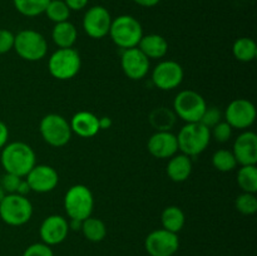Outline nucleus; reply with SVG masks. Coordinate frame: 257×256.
Returning a JSON list of instances; mask_svg holds the SVG:
<instances>
[{"label":"nucleus","instance_id":"393cba45","mask_svg":"<svg viewBox=\"0 0 257 256\" xmlns=\"http://www.w3.org/2000/svg\"><path fill=\"white\" fill-rule=\"evenodd\" d=\"M232 53L240 62H252L257 55V45L251 38H240L232 45Z\"/></svg>","mask_w":257,"mask_h":256},{"label":"nucleus","instance_id":"e433bc0d","mask_svg":"<svg viewBox=\"0 0 257 256\" xmlns=\"http://www.w3.org/2000/svg\"><path fill=\"white\" fill-rule=\"evenodd\" d=\"M89 0H64V3L67 4V7L69 8V10H74V12H79L83 10L88 5Z\"/></svg>","mask_w":257,"mask_h":256},{"label":"nucleus","instance_id":"72a5a7b5","mask_svg":"<svg viewBox=\"0 0 257 256\" xmlns=\"http://www.w3.org/2000/svg\"><path fill=\"white\" fill-rule=\"evenodd\" d=\"M23 177H19L17 175H13V173L5 172V175L3 176L2 180H0V186L3 187V190L5 191V193H17L18 187H19V183L22 181Z\"/></svg>","mask_w":257,"mask_h":256},{"label":"nucleus","instance_id":"bb28decb","mask_svg":"<svg viewBox=\"0 0 257 256\" xmlns=\"http://www.w3.org/2000/svg\"><path fill=\"white\" fill-rule=\"evenodd\" d=\"M50 0H13L18 13L28 18H34L43 14Z\"/></svg>","mask_w":257,"mask_h":256},{"label":"nucleus","instance_id":"37998d69","mask_svg":"<svg viewBox=\"0 0 257 256\" xmlns=\"http://www.w3.org/2000/svg\"><path fill=\"white\" fill-rule=\"evenodd\" d=\"M5 195H7V193H5V191L3 190V187H2V186H0V201H2L3 198L5 197Z\"/></svg>","mask_w":257,"mask_h":256},{"label":"nucleus","instance_id":"ea45409f","mask_svg":"<svg viewBox=\"0 0 257 256\" xmlns=\"http://www.w3.org/2000/svg\"><path fill=\"white\" fill-rule=\"evenodd\" d=\"M133 2H135L137 5H140V7L152 8V7H156L161 0H133Z\"/></svg>","mask_w":257,"mask_h":256},{"label":"nucleus","instance_id":"c85d7f7f","mask_svg":"<svg viewBox=\"0 0 257 256\" xmlns=\"http://www.w3.org/2000/svg\"><path fill=\"white\" fill-rule=\"evenodd\" d=\"M212 165L216 170L221 171V172H231L237 166V161H236L232 151L218 150L213 153Z\"/></svg>","mask_w":257,"mask_h":256},{"label":"nucleus","instance_id":"9b49d317","mask_svg":"<svg viewBox=\"0 0 257 256\" xmlns=\"http://www.w3.org/2000/svg\"><path fill=\"white\" fill-rule=\"evenodd\" d=\"M112 17L102 5H94L83 17V29L93 39H102L109 33Z\"/></svg>","mask_w":257,"mask_h":256},{"label":"nucleus","instance_id":"ddd939ff","mask_svg":"<svg viewBox=\"0 0 257 256\" xmlns=\"http://www.w3.org/2000/svg\"><path fill=\"white\" fill-rule=\"evenodd\" d=\"M226 122L232 128L246 130L251 127L256 119V108L252 102L243 98L232 100L225 112Z\"/></svg>","mask_w":257,"mask_h":256},{"label":"nucleus","instance_id":"aec40b11","mask_svg":"<svg viewBox=\"0 0 257 256\" xmlns=\"http://www.w3.org/2000/svg\"><path fill=\"white\" fill-rule=\"evenodd\" d=\"M138 49L148 58V59H161L168 52V43L162 35L147 34L143 35L137 45Z\"/></svg>","mask_w":257,"mask_h":256},{"label":"nucleus","instance_id":"79ce46f5","mask_svg":"<svg viewBox=\"0 0 257 256\" xmlns=\"http://www.w3.org/2000/svg\"><path fill=\"white\" fill-rule=\"evenodd\" d=\"M82 223H83V221H80V220H72V218H70V221H68L69 230H73V231L82 230Z\"/></svg>","mask_w":257,"mask_h":256},{"label":"nucleus","instance_id":"2f4dec72","mask_svg":"<svg viewBox=\"0 0 257 256\" xmlns=\"http://www.w3.org/2000/svg\"><path fill=\"white\" fill-rule=\"evenodd\" d=\"M211 137L215 138L217 142L225 143L232 136V127L227 122H220L211 128Z\"/></svg>","mask_w":257,"mask_h":256},{"label":"nucleus","instance_id":"7ed1b4c3","mask_svg":"<svg viewBox=\"0 0 257 256\" xmlns=\"http://www.w3.org/2000/svg\"><path fill=\"white\" fill-rule=\"evenodd\" d=\"M108 34L117 47L124 50L137 47L143 37V29L141 23L132 15H119L112 19Z\"/></svg>","mask_w":257,"mask_h":256},{"label":"nucleus","instance_id":"4468645a","mask_svg":"<svg viewBox=\"0 0 257 256\" xmlns=\"http://www.w3.org/2000/svg\"><path fill=\"white\" fill-rule=\"evenodd\" d=\"M30 191L38 193H47L54 190L59 182L58 172L48 165H35L25 176Z\"/></svg>","mask_w":257,"mask_h":256},{"label":"nucleus","instance_id":"c756f323","mask_svg":"<svg viewBox=\"0 0 257 256\" xmlns=\"http://www.w3.org/2000/svg\"><path fill=\"white\" fill-rule=\"evenodd\" d=\"M44 13L47 14L48 19L52 20L55 24L67 22L70 17V10L64 0H50Z\"/></svg>","mask_w":257,"mask_h":256},{"label":"nucleus","instance_id":"20e7f679","mask_svg":"<svg viewBox=\"0 0 257 256\" xmlns=\"http://www.w3.org/2000/svg\"><path fill=\"white\" fill-rule=\"evenodd\" d=\"M17 54L28 62H38L47 55L48 43L44 35L33 29L20 30L14 38Z\"/></svg>","mask_w":257,"mask_h":256},{"label":"nucleus","instance_id":"473e14b6","mask_svg":"<svg viewBox=\"0 0 257 256\" xmlns=\"http://www.w3.org/2000/svg\"><path fill=\"white\" fill-rule=\"evenodd\" d=\"M222 119V113L218 108L216 107H207L206 108L205 113H203L202 118H201L200 123H202L203 125H206L207 128H212L215 127L217 123L221 122Z\"/></svg>","mask_w":257,"mask_h":256},{"label":"nucleus","instance_id":"0eeeda50","mask_svg":"<svg viewBox=\"0 0 257 256\" xmlns=\"http://www.w3.org/2000/svg\"><path fill=\"white\" fill-rule=\"evenodd\" d=\"M33 205L25 196L8 193L0 201V218L7 225L22 226L32 218Z\"/></svg>","mask_w":257,"mask_h":256},{"label":"nucleus","instance_id":"2eb2a0df","mask_svg":"<svg viewBox=\"0 0 257 256\" xmlns=\"http://www.w3.org/2000/svg\"><path fill=\"white\" fill-rule=\"evenodd\" d=\"M120 65H122L123 73L130 79L140 80L147 75L150 70V59L136 48L124 49L120 57Z\"/></svg>","mask_w":257,"mask_h":256},{"label":"nucleus","instance_id":"5701e85b","mask_svg":"<svg viewBox=\"0 0 257 256\" xmlns=\"http://www.w3.org/2000/svg\"><path fill=\"white\" fill-rule=\"evenodd\" d=\"M161 222H162L165 230L171 231L173 233H178L185 226V213L177 206H168L163 210L162 215H161Z\"/></svg>","mask_w":257,"mask_h":256},{"label":"nucleus","instance_id":"6ab92c4d","mask_svg":"<svg viewBox=\"0 0 257 256\" xmlns=\"http://www.w3.org/2000/svg\"><path fill=\"white\" fill-rule=\"evenodd\" d=\"M70 128L72 132L82 138L94 137L100 131L99 128V118L92 112L82 110V112L75 113L70 120Z\"/></svg>","mask_w":257,"mask_h":256},{"label":"nucleus","instance_id":"6e6552de","mask_svg":"<svg viewBox=\"0 0 257 256\" xmlns=\"http://www.w3.org/2000/svg\"><path fill=\"white\" fill-rule=\"evenodd\" d=\"M207 104L200 93L196 90L186 89L178 93L173 100L175 114L186 123L200 122Z\"/></svg>","mask_w":257,"mask_h":256},{"label":"nucleus","instance_id":"b1692460","mask_svg":"<svg viewBox=\"0 0 257 256\" xmlns=\"http://www.w3.org/2000/svg\"><path fill=\"white\" fill-rule=\"evenodd\" d=\"M80 231L83 232L84 237L88 241H92V242H100L107 236V226H105V223L100 218L92 217V216L83 220L82 230Z\"/></svg>","mask_w":257,"mask_h":256},{"label":"nucleus","instance_id":"f03ea898","mask_svg":"<svg viewBox=\"0 0 257 256\" xmlns=\"http://www.w3.org/2000/svg\"><path fill=\"white\" fill-rule=\"evenodd\" d=\"M211 141V131L202 123H187L177 135L178 150L188 157H196L207 148Z\"/></svg>","mask_w":257,"mask_h":256},{"label":"nucleus","instance_id":"a19ab883","mask_svg":"<svg viewBox=\"0 0 257 256\" xmlns=\"http://www.w3.org/2000/svg\"><path fill=\"white\" fill-rule=\"evenodd\" d=\"M112 127V119L109 117H100L99 118V128L100 130H108Z\"/></svg>","mask_w":257,"mask_h":256},{"label":"nucleus","instance_id":"a878e982","mask_svg":"<svg viewBox=\"0 0 257 256\" xmlns=\"http://www.w3.org/2000/svg\"><path fill=\"white\" fill-rule=\"evenodd\" d=\"M150 122L157 131H171L176 123V114L165 107L156 108L150 114Z\"/></svg>","mask_w":257,"mask_h":256},{"label":"nucleus","instance_id":"7c9ffc66","mask_svg":"<svg viewBox=\"0 0 257 256\" xmlns=\"http://www.w3.org/2000/svg\"><path fill=\"white\" fill-rule=\"evenodd\" d=\"M236 208L243 215H253L257 211V198L255 193L243 192L236 198Z\"/></svg>","mask_w":257,"mask_h":256},{"label":"nucleus","instance_id":"58836bf2","mask_svg":"<svg viewBox=\"0 0 257 256\" xmlns=\"http://www.w3.org/2000/svg\"><path fill=\"white\" fill-rule=\"evenodd\" d=\"M29 192H30V187H29V185H28L27 180L22 178V181H20V183H19V187H18L17 193L18 195L27 196Z\"/></svg>","mask_w":257,"mask_h":256},{"label":"nucleus","instance_id":"dca6fc26","mask_svg":"<svg viewBox=\"0 0 257 256\" xmlns=\"http://www.w3.org/2000/svg\"><path fill=\"white\" fill-rule=\"evenodd\" d=\"M40 238L48 246L59 245L67 238L69 233V225L67 218L60 215L48 216L40 225Z\"/></svg>","mask_w":257,"mask_h":256},{"label":"nucleus","instance_id":"4c0bfd02","mask_svg":"<svg viewBox=\"0 0 257 256\" xmlns=\"http://www.w3.org/2000/svg\"><path fill=\"white\" fill-rule=\"evenodd\" d=\"M8 138H9V130H8V125L0 120V150H3V147L8 143Z\"/></svg>","mask_w":257,"mask_h":256},{"label":"nucleus","instance_id":"c9c22d12","mask_svg":"<svg viewBox=\"0 0 257 256\" xmlns=\"http://www.w3.org/2000/svg\"><path fill=\"white\" fill-rule=\"evenodd\" d=\"M14 38L10 30L0 29V54H5L14 48Z\"/></svg>","mask_w":257,"mask_h":256},{"label":"nucleus","instance_id":"412c9836","mask_svg":"<svg viewBox=\"0 0 257 256\" xmlns=\"http://www.w3.org/2000/svg\"><path fill=\"white\" fill-rule=\"evenodd\" d=\"M192 172V161L191 157L183 155H177L170 158L167 165V175L173 182H183L190 177Z\"/></svg>","mask_w":257,"mask_h":256},{"label":"nucleus","instance_id":"a211bd4d","mask_svg":"<svg viewBox=\"0 0 257 256\" xmlns=\"http://www.w3.org/2000/svg\"><path fill=\"white\" fill-rule=\"evenodd\" d=\"M233 156L241 166L256 165L257 162V136L255 132L246 131L236 138L233 143Z\"/></svg>","mask_w":257,"mask_h":256},{"label":"nucleus","instance_id":"f3484780","mask_svg":"<svg viewBox=\"0 0 257 256\" xmlns=\"http://www.w3.org/2000/svg\"><path fill=\"white\" fill-rule=\"evenodd\" d=\"M147 148L153 157L160 160L171 158L178 151L177 136L171 131H157L148 140Z\"/></svg>","mask_w":257,"mask_h":256},{"label":"nucleus","instance_id":"9d476101","mask_svg":"<svg viewBox=\"0 0 257 256\" xmlns=\"http://www.w3.org/2000/svg\"><path fill=\"white\" fill-rule=\"evenodd\" d=\"M145 247L151 256H173L180 247V238L177 233L158 228L146 237Z\"/></svg>","mask_w":257,"mask_h":256},{"label":"nucleus","instance_id":"f257e3e1","mask_svg":"<svg viewBox=\"0 0 257 256\" xmlns=\"http://www.w3.org/2000/svg\"><path fill=\"white\" fill-rule=\"evenodd\" d=\"M0 161L5 172L25 177L35 166L37 156L27 143L12 142L3 147Z\"/></svg>","mask_w":257,"mask_h":256},{"label":"nucleus","instance_id":"f704fd0d","mask_svg":"<svg viewBox=\"0 0 257 256\" xmlns=\"http://www.w3.org/2000/svg\"><path fill=\"white\" fill-rule=\"evenodd\" d=\"M23 256H54V252L52 247L45 245L44 242H37L28 246L23 252Z\"/></svg>","mask_w":257,"mask_h":256},{"label":"nucleus","instance_id":"423d86ee","mask_svg":"<svg viewBox=\"0 0 257 256\" xmlns=\"http://www.w3.org/2000/svg\"><path fill=\"white\" fill-rule=\"evenodd\" d=\"M82 59L79 53L73 48L58 49L48 60V69L52 77L59 80H69L79 73Z\"/></svg>","mask_w":257,"mask_h":256},{"label":"nucleus","instance_id":"cd10ccee","mask_svg":"<svg viewBox=\"0 0 257 256\" xmlns=\"http://www.w3.org/2000/svg\"><path fill=\"white\" fill-rule=\"evenodd\" d=\"M237 183L243 192L256 193L257 191L256 165L242 166L237 172Z\"/></svg>","mask_w":257,"mask_h":256},{"label":"nucleus","instance_id":"39448f33","mask_svg":"<svg viewBox=\"0 0 257 256\" xmlns=\"http://www.w3.org/2000/svg\"><path fill=\"white\" fill-rule=\"evenodd\" d=\"M94 197L87 186L74 185L64 196V208L68 217L72 220H85L92 216Z\"/></svg>","mask_w":257,"mask_h":256},{"label":"nucleus","instance_id":"f8f14e48","mask_svg":"<svg viewBox=\"0 0 257 256\" xmlns=\"http://www.w3.org/2000/svg\"><path fill=\"white\" fill-rule=\"evenodd\" d=\"M183 68L175 60H163L158 63L152 72V82L162 90H172L183 80Z\"/></svg>","mask_w":257,"mask_h":256},{"label":"nucleus","instance_id":"4be33fe9","mask_svg":"<svg viewBox=\"0 0 257 256\" xmlns=\"http://www.w3.org/2000/svg\"><path fill=\"white\" fill-rule=\"evenodd\" d=\"M78 38L77 28L70 22L57 23L52 30V39L59 49L73 48Z\"/></svg>","mask_w":257,"mask_h":256},{"label":"nucleus","instance_id":"1a4fd4ad","mask_svg":"<svg viewBox=\"0 0 257 256\" xmlns=\"http://www.w3.org/2000/svg\"><path fill=\"white\" fill-rule=\"evenodd\" d=\"M40 135L48 145L53 147H63L72 138V128L63 115L50 113L40 120Z\"/></svg>","mask_w":257,"mask_h":256}]
</instances>
